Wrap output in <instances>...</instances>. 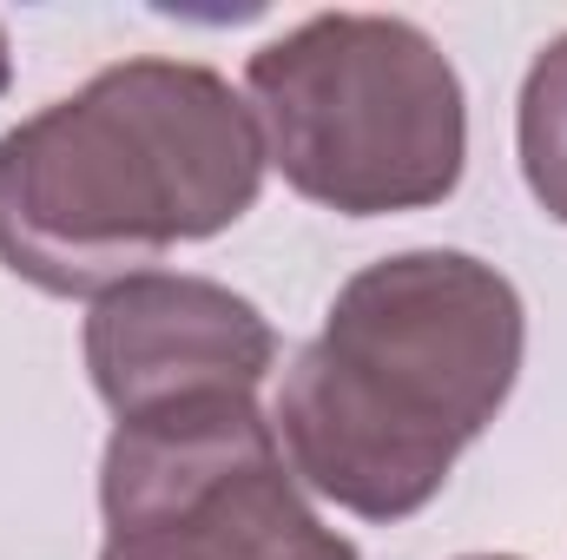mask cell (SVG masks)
<instances>
[{
    "label": "cell",
    "mask_w": 567,
    "mask_h": 560,
    "mask_svg": "<svg viewBox=\"0 0 567 560\" xmlns=\"http://www.w3.org/2000/svg\"><path fill=\"white\" fill-rule=\"evenodd\" d=\"M528 356L522 290L475 251H396L323 310L278 390L290 475L357 521H410L508 409Z\"/></svg>",
    "instance_id": "cell-1"
},
{
    "label": "cell",
    "mask_w": 567,
    "mask_h": 560,
    "mask_svg": "<svg viewBox=\"0 0 567 560\" xmlns=\"http://www.w3.org/2000/svg\"><path fill=\"white\" fill-rule=\"evenodd\" d=\"M245 93L198 60H113L0 133V265L47 297H106L172 245L231 231L265 191Z\"/></svg>",
    "instance_id": "cell-2"
},
{
    "label": "cell",
    "mask_w": 567,
    "mask_h": 560,
    "mask_svg": "<svg viewBox=\"0 0 567 560\" xmlns=\"http://www.w3.org/2000/svg\"><path fill=\"white\" fill-rule=\"evenodd\" d=\"M245 93L284 185L337 218L442 205L468 172V93L403 13H310L245 60Z\"/></svg>",
    "instance_id": "cell-3"
},
{
    "label": "cell",
    "mask_w": 567,
    "mask_h": 560,
    "mask_svg": "<svg viewBox=\"0 0 567 560\" xmlns=\"http://www.w3.org/2000/svg\"><path fill=\"white\" fill-rule=\"evenodd\" d=\"M100 560H363L310 508L258 396L120 422L100 455Z\"/></svg>",
    "instance_id": "cell-4"
},
{
    "label": "cell",
    "mask_w": 567,
    "mask_h": 560,
    "mask_svg": "<svg viewBox=\"0 0 567 560\" xmlns=\"http://www.w3.org/2000/svg\"><path fill=\"white\" fill-rule=\"evenodd\" d=\"M271 370L278 330L218 278L140 271L86 310V376L120 422L212 396H258Z\"/></svg>",
    "instance_id": "cell-5"
},
{
    "label": "cell",
    "mask_w": 567,
    "mask_h": 560,
    "mask_svg": "<svg viewBox=\"0 0 567 560\" xmlns=\"http://www.w3.org/2000/svg\"><path fill=\"white\" fill-rule=\"evenodd\" d=\"M515 152L535 205L555 225H567V33H555L528 60L522 100H515Z\"/></svg>",
    "instance_id": "cell-6"
},
{
    "label": "cell",
    "mask_w": 567,
    "mask_h": 560,
    "mask_svg": "<svg viewBox=\"0 0 567 560\" xmlns=\"http://www.w3.org/2000/svg\"><path fill=\"white\" fill-rule=\"evenodd\" d=\"M13 86V46H7V27H0V93Z\"/></svg>",
    "instance_id": "cell-7"
},
{
    "label": "cell",
    "mask_w": 567,
    "mask_h": 560,
    "mask_svg": "<svg viewBox=\"0 0 567 560\" xmlns=\"http://www.w3.org/2000/svg\"><path fill=\"white\" fill-rule=\"evenodd\" d=\"M462 560H522V554H462Z\"/></svg>",
    "instance_id": "cell-8"
}]
</instances>
